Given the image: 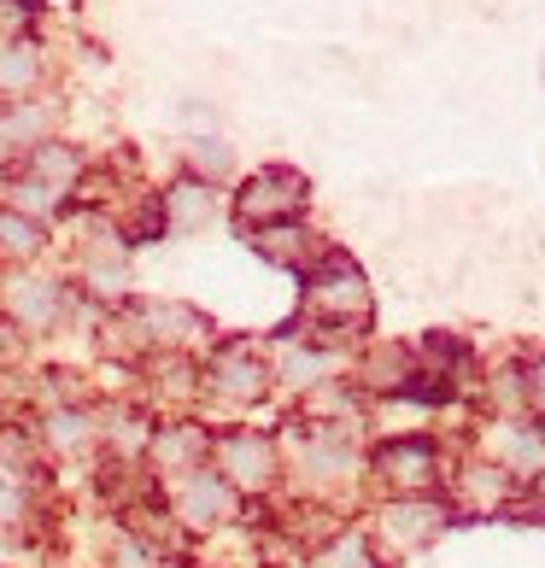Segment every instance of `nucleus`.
Masks as SVG:
<instances>
[{"instance_id":"1","label":"nucleus","mask_w":545,"mask_h":568,"mask_svg":"<svg viewBox=\"0 0 545 568\" xmlns=\"http://www.w3.org/2000/svg\"><path fill=\"white\" fill-rule=\"evenodd\" d=\"M305 317L323 328H359L370 323V282L364 270L341 258V252H323L317 264L305 270Z\"/></svg>"},{"instance_id":"2","label":"nucleus","mask_w":545,"mask_h":568,"mask_svg":"<svg viewBox=\"0 0 545 568\" xmlns=\"http://www.w3.org/2000/svg\"><path fill=\"white\" fill-rule=\"evenodd\" d=\"M270 364L246 346V341H229V346H218L212 352V364H205V375H200V387L218 398V405H229V410H246V405H259V398L270 393Z\"/></svg>"},{"instance_id":"3","label":"nucleus","mask_w":545,"mask_h":568,"mask_svg":"<svg viewBox=\"0 0 545 568\" xmlns=\"http://www.w3.org/2000/svg\"><path fill=\"white\" fill-rule=\"evenodd\" d=\"M123 323L135 334V352H182V346H194L212 334V323L182 300H141V305L123 311Z\"/></svg>"},{"instance_id":"4","label":"nucleus","mask_w":545,"mask_h":568,"mask_svg":"<svg viewBox=\"0 0 545 568\" xmlns=\"http://www.w3.org/2000/svg\"><path fill=\"white\" fill-rule=\"evenodd\" d=\"M212 457H218V475L235 493H270V487H276V475H282L276 439L259 434V428H235V434L212 439Z\"/></svg>"},{"instance_id":"5","label":"nucleus","mask_w":545,"mask_h":568,"mask_svg":"<svg viewBox=\"0 0 545 568\" xmlns=\"http://www.w3.org/2000/svg\"><path fill=\"white\" fill-rule=\"evenodd\" d=\"M305 212V176L300 171H259L241 182L235 194V217L246 229H270V223H293Z\"/></svg>"},{"instance_id":"6","label":"nucleus","mask_w":545,"mask_h":568,"mask_svg":"<svg viewBox=\"0 0 545 568\" xmlns=\"http://www.w3.org/2000/svg\"><path fill=\"white\" fill-rule=\"evenodd\" d=\"M235 504H241V493L218 469H205V463L188 475H171V516L182 528H218V521L235 516Z\"/></svg>"},{"instance_id":"7","label":"nucleus","mask_w":545,"mask_h":568,"mask_svg":"<svg viewBox=\"0 0 545 568\" xmlns=\"http://www.w3.org/2000/svg\"><path fill=\"white\" fill-rule=\"evenodd\" d=\"M65 305H71V287L53 282V276H36V270H18L7 282V323H18L24 334H53L65 323Z\"/></svg>"},{"instance_id":"8","label":"nucleus","mask_w":545,"mask_h":568,"mask_svg":"<svg viewBox=\"0 0 545 568\" xmlns=\"http://www.w3.org/2000/svg\"><path fill=\"white\" fill-rule=\"evenodd\" d=\"M375 475H382L400 498H423L440 480V452L428 439H387V446L375 452Z\"/></svg>"},{"instance_id":"9","label":"nucleus","mask_w":545,"mask_h":568,"mask_svg":"<svg viewBox=\"0 0 545 568\" xmlns=\"http://www.w3.org/2000/svg\"><path fill=\"white\" fill-rule=\"evenodd\" d=\"M205 457H212V434H205L200 423H164V428H153V439H147L141 463H153V469L171 480V475L200 469Z\"/></svg>"},{"instance_id":"10","label":"nucleus","mask_w":545,"mask_h":568,"mask_svg":"<svg viewBox=\"0 0 545 568\" xmlns=\"http://www.w3.org/2000/svg\"><path fill=\"white\" fill-rule=\"evenodd\" d=\"M440 528H446V504H434L428 493L423 498H400L382 510V539L393 551H411V545H428Z\"/></svg>"},{"instance_id":"11","label":"nucleus","mask_w":545,"mask_h":568,"mask_svg":"<svg viewBox=\"0 0 545 568\" xmlns=\"http://www.w3.org/2000/svg\"><path fill=\"white\" fill-rule=\"evenodd\" d=\"M164 205V229H182V235H200V229L218 223V182L182 176L171 194H159Z\"/></svg>"},{"instance_id":"12","label":"nucleus","mask_w":545,"mask_h":568,"mask_svg":"<svg viewBox=\"0 0 545 568\" xmlns=\"http://www.w3.org/2000/svg\"><path fill=\"white\" fill-rule=\"evenodd\" d=\"M36 439L53 457H71V452H82V446H94V439H100V416L89 405H53L48 416H41V434Z\"/></svg>"},{"instance_id":"13","label":"nucleus","mask_w":545,"mask_h":568,"mask_svg":"<svg viewBox=\"0 0 545 568\" xmlns=\"http://www.w3.org/2000/svg\"><path fill=\"white\" fill-rule=\"evenodd\" d=\"M82 153L71 141H41V146H30L24 153V176H36V182H48V187H59V194H71V187L82 182Z\"/></svg>"},{"instance_id":"14","label":"nucleus","mask_w":545,"mask_h":568,"mask_svg":"<svg viewBox=\"0 0 545 568\" xmlns=\"http://www.w3.org/2000/svg\"><path fill=\"white\" fill-rule=\"evenodd\" d=\"M253 246H259V258L270 264H282V270H311L317 264V241L305 235L300 223H270V229H253Z\"/></svg>"},{"instance_id":"15","label":"nucleus","mask_w":545,"mask_h":568,"mask_svg":"<svg viewBox=\"0 0 545 568\" xmlns=\"http://www.w3.org/2000/svg\"><path fill=\"white\" fill-rule=\"evenodd\" d=\"M147 439H153V428H147V416L130 410V405H118L100 416V446L112 452V463H135L147 457Z\"/></svg>"},{"instance_id":"16","label":"nucleus","mask_w":545,"mask_h":568,"mask_svg":"<svg viewBox=\"0 0 545 568\" xmlns=\"http://www.w3.org/2000/svg\"><path fill=\"white\" fill-rule=\"evenodd\" d=\"M41 48L30 36H12V41H0V94H30L36 82H41Z\"/></svg>"},{"instance_id":"17","label":"nucleus","mask_w":545,"mask_h":568,"mask_svg":"<svg viewBox=\"0 0 545 568\" xmlns=\"http://www.w3.org/2000/svg\"><path fill=\"white\" fill-rule=\"evenodd\" d=\"M48 123H53V106H41V100H30V106H7L0 112V153H30V146H41Z\"/></svg>"},{"instance_id":"18","label":"nucleus","mask_w":545,"mask_h":568,"mask_svg":"<svg viewBox=\"0 0 545 568\" xmlns=\"http://www.w3.org/2000/svg\"><path fill=\"white\" fill-rule=\"evenodd\" d=\"M41 246H48V223H36L24 212H12V205H0V258H7V264H30Z\"/></svg>"},{"instance_id":"19","label":"nucleus","mask_w":545,"mask_h":568,"mask_svg":"<svg viewBox=\"0 0 545 568\" xmlns=\"http://www.w3.org/2000/svg\"><path fill=\"white\" fill-rule=\"evenodd\" d=\"M7 205H12V212H24V217H36V223H48V217L65 212V194H59V187H48V182H36V176H18L12 194H7Z\"/></svg>"},{"instance_id":"20","label":"nucleus","mask_w":545,"mask_h":568,"mask_svg":"<svg viewBox=\"0 0 545 568\" xmlns=\"http://www.w3.org/2000/svg\"><path fill=\"white\" fill-rule=\"evenodd\" d=\"M82 287L94 300H123L130 293V258H82Z\"/></svg>"},{"instance_id":"21","label":"nucleus","mask_w":545,"mask_h":568,"mask_svg":"<svg viewBox=\"0 0 545 568\" xmlns=\"http://www.w3.org/2000/svg\"><path fill=\"white\" fill-rule=\"evenodd\" d=\"M323 369H329L323 346H287V352H282V364L270 369V375H276V382H293V387H317V382H323Z\"/></svg>"},{"instance_id":"22","label":"nucleus","mask_w":545,"mask_h":568,"mask_svg":"<svg viewBox=\"0 0 545 568\" xmlns=\"http://www.w3.org/2000/svg\"><path fill=\"white\" fill-rule=\"evenodd\" d=\"M182 164H188V176H200V182H218L229 171V146L218 135H194V141H182Z\"/></svg>"},{"instance_id":"23","label":"nucleus","mask_w":545,"mask_h":568,"mask_svg":"<svg viewBox=\"0 0 545 568\" xmlns=\"http://www.w3.org/2000/svg\"><path fill=\"white\" fill-rule=\"evenodd\" d=\"M311 568H375L370 539H364V534H341V539H329L323 551L311 557Z\"/></svg>"},{"instance_id":"24","label":"nucleus","mask_w":545,"mask_h":568,"mask_svg":"<svg viewBox=\"0 0 545 568\" xmlns=\"http://www.w3.org/2000/svg\"><path fill=\"white\" fill-rule=\"evenodd\" d=\"M30 510H36L30 487H18V480H0V528H24Z\"/></svg>"},{"instance_id":"25","label":"nucleus","mask_w":545,"mask_h":568,"mask_svg":"<svg viewBox=\"0 0 545 568\" xmlns=\"http://www.w3.org/2000/svg\"><path fill=\"white\" fill-rule=\"evenodd\" d=\"M112 568H164V562H159V551L147 539H118L112 545Z\"/></svg>"},{"instance_id":"26","label":"nucleus","mask_w":545,"mask_h":568,"mask_svg":"<svg viewBox=\"0 0 545 568\" xmlns=\"http://www.w3.org/2000/svg\"><path fill=\"white\" fill-rule=\"evenodd\" d=\"M36 24V0H0V41L24 36Z\"/></svg>"},{"instance_id":"27","label":"nucleus","mask_w":545,"mask_h":568,"mask_svg":"<svg viewBox=\"0 0 545 568\" xmlns=\"http://www.w3.org/2000/svg\"><path fill=\"white\" fill-rule=\"evenodd\" d=\"M522 382H528V405H534V410H545V357H539V364H534L528 375H522Z\"/></svg>"},{"instance_id":"28","label":"nucleus","mask_w":545,"mask_h":568,"mask_svg":"<svg viewBox=\"0 0 545 568\" xmlns=\"http://www.w3.org/2000/svg\"><path fill=\"white\" fill-rule=\"evenodd\" d=\"M539 82H545V59H539Z\"/></svg>"}]
</instances>
